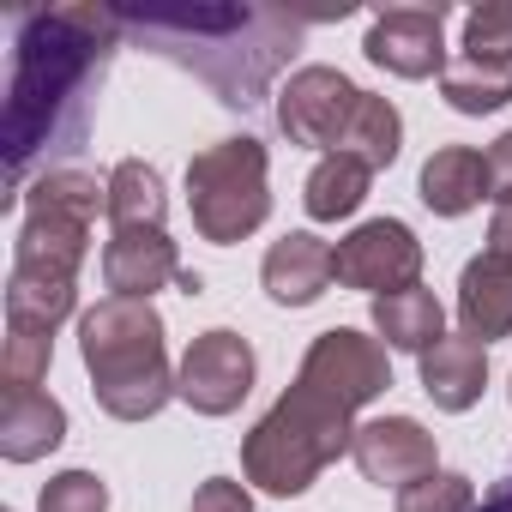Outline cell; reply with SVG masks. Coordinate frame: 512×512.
<instances>
[{
  "label": "cell",
  "instance_id": "obj_30",
  "mask_svg": "<svg viewBox=\"0 0 512 512\" xmlns=\"http://www.w3.org/2000/svg\"><path fill=\"white\" fill-rule=\"evenodd\" d=\"M488 199L494 205H512V127L488 145Z\"/></svg>",
  "mask_w": 512,
  "mask_h": 512
},
{
  "label": "cell",
  "instance_id": "obj_8",
  "mask_svg": "<svg viewBox=\"0 0 512 512\" xmlns=\"http://www.w3.org/2000/svg\"><path fill=\"white\" fill-rule=\"evenodd\" d=\"M253 392V350L241 332L217 326V332H199L175 368V398L199 416H229L241 410V398Z\"/></svg>",
  "mask_w": 512,
  "mask_h": 512
},
{
  "label": "cell",
  "instance_id": "obj_14",
  "mask_svg": "<svg viewBox=\"0 0 512 512\" xmlns=\"http://www.w3.org/2000/svg\"><path fill=\"white\" fill-rule=\"evenodd\" d=\"M181 260H175V241L163 229H115L103 247V284L127 302H151V290L175 284Z\"/></svg>",
  "mask_w": 512,
  "mask_h": 512
},
{
  "label": "cell",
  "instance_id": "obj_29",
  "mask_svg": "<svg viewBox=\"0 0 512 512\" xmlns=\"http://www.w3.org/2000/svg\"><path fill=\"white\" fill-rule=\"evenodd\" d=\"M193 512H253V494L241 482H229V476H211V482H199Z\"/></svg>",
  "mask_w": 512,
  "mask_h": 512
},
{
  "label": "cell",
  "instance_id": "obj_11",
  "mask_svg": "<svg viewBox=\"0 0 512 512\" xmlns=\"http://www.w3.org/2000/svg\"><path fill=\"white\" fill-rule=\"evenodd\" d=\"M350 458L368 482L380 488H410L422 476H434L440 452H434V434L416 422V416H374V422H356V440H350Z\"/></svg>",
  "mask_w": 512,
  "mask_h": 512
},
{
  "label": "cell",
  "instance_id": "obj_9",
  "mask_svg": "<svg viewBox=\"0 0 512 512\" xmlns=\"http://www.w3.org/2000/svg\"><path fill=\"white\" fill-rule=\"evenodd\" d=\"M356 103H362V91L338 67H302L278 91V127L290 133V145L338 151L344 133H350V121H356Z\"/></svg>",
  "mask_w": 512,
  "mask_h": 512
},
{
  "label": "cell",
  "instance_id": "obj_15",
  "mask_svg": "<svg viewBox=\"0 0 512 512\" xmlns=\"http://www.w3.org/2000/svg\"><path fill=\"white\" fill-rule=\"evenodd\" d=\"M458 326L476 344H494L512 332V266L494 253H476L458 278Z\"/></svg>",
  "mask_w": 512,
  "mask_h": 512
},
{
  "label": "cell",
  "instance_id": "obj_2",
  "mask_svg": "<svg viewBox=\"0 0 512 512\" xmlns=\"http://www.w3.org/2000/svg\"><path fill=\"white\" fill-rule=\"evenodd\" d=\"M115 19L151 55L205 79L229 109H253L266 97V85L296 55L308 25L272 7H121Z\"/></svg>",
  "mask_w": 512,
  "mask_h": 512
},
{
  "label": "cell",
  "instance_id": "obj_26",
  "mask_svg": "<svg viewBox=\"0 0 512 512\" xmlns=\"http://www.w3.org/2000/svg\"><path fill=\"white\" fill-rule=\"evenodd\" d=\"M464 55L512 67V0H488V7L464 13Z\"/></svg>",
  "mask_w": 512,
  "mask_h": 512
},
{
  "label": "cell",
  "instance_id": "obj_21",
  "mask_svg": "<svg viewBox=\"0 0 512 512\" xmlns=\"http://www.w3.org/2000/svg\"><path fill=\"white\" fill-rule=\"evenodd\" d=\"M73 302H79V284H67V278H43V272H19V266L7 278V326H19V332L55 338V326L73 314Z\"/></svg>",
  "mask_w": 512,
  "mask_h": 512
},
{
  "label": "cell",
  "instance_id": "obj_6",
  "mask_svg": "<svg viewBox=\"0 0 512 512\" xmlns=\"http://www.w3.org/2000/svg\"><path fill=\"white\" fill-rule=\"evenodd\" d=\"M266 145L260 139H217L205 151H193L187 163V211L199 241L235 247L241 235H253L272 217V187H266Z\"/></svg>",
  "mask_w": 512,
  "mask_h": 512
},
{
  "label": "cell",
  "instance_id": "obj_24",
  "mask_svg": "<svg viewBox=\"0 0 512 512\" xmlns=\"http://www.w3.org/2000/svg\"><path fill=\"white\" fill-rule=\"evenodd\" d=\"M398 145H404V115H398L386 97H368V91H362L356 121H350V133H344V145H338V151L362 157L368 169H386V163L398 157Z\"/></svg>",
  "mask_w": 512,
  "mask_h": 512
},
{
  "label": "cell",
  "instance_id": "obj_27",
  "mask_svg": "<svg viewBox=\"0 0 512 512\" xmlns=\"http://www.w3.org/2000/svg\"><path fill=\"white\" fill-rule=\"evenodd\" d=\"M398 512H476V488L458 470H434L398 494Z\"/></svg>",
  "mask_w": 512,
  "mask_h": 512
},
{
  "label": "cell",
  "instance_id": "obj_18",
  "mask_svg": "<svg viewBox=\"0 0 512 512\" xmlns=\"http://www.w3.org/2000/svg\"><path fill=\"white\" fill-rule=\"evenodd\" d=\"M67 440V410L49 398V392H25V398H7L0 410V452L13 464H37L43 452H55Z\"/></svg>",
  "mask_w": 512,
  "mask_h": 512
},
{
  "label": "cell",
  "instance_id": "obj_5",
  "mask_svg": "<svg viewBox=\"0 0 512 512\" xmlns=\"http://www.w3.org/2000/svg\"><path fill=\"white\" fill-rule=\"evenodd\" d=\"M97 211H109V187H97V175H85V169H43V181L25 193V229L13 241V266L79 284Z\"/></svg>",
  "mask_w": 512,
  "mask_h": 512
},
{
  "label": "cell",
  "instance_id": "obj_22",
  "mask_svg": "<svg viewBox=\"0 0 512 512\" xmlns=\"http://www.w3.org/2000/svg\"><path fill=\"white\" fill-rule=\"evenodd\" d=\"M169 217V193H163V175L139 157L115 163L109 175V223L115 229H163Z\"/></svg>",
  "mask_w": 512,
  "mask_h": 512
},
{
  "label": "cell",
  "instance_id": "obj_25",
  "mask_svg": "<svg viewBox=\"0 0 512 512\" xmlns=\"http://www.w3.org/2000/svg\"><path fill=\"white\" fill-rule=\"evenodd\" d=\"M49 362H55V338H49V332H19V326H7V356H0V386H7V398L37 392L43 374H49Z\"/></svg>",
  "mask_w": 512,
  "mask_h": 512
},
{
  "label": "cell",
  "instance_id": "obj_23",
  "mask_svg": "<svg viewBox=\"0 0 512 512\" xmlns=\"http://www.w3.org/2000/svg\"><path fill=\"white\" fill-rule=\"evenodd\" d=\"M440 97H446L458 115H494V109L512 103V67L458 55V61H446V73H440Z\"/></svg>",
  "mask_w": 512,
  "mask_h": 512
},
{
  "label": "cell",
  "instance_id": "obj_7",
  "mask_svg": "<svg viewBox=\"0 0 512 512\" xmlns=\"http://www.w3.org/2000/svg\"><path fill=\"white\" fill-rule=\"evenodd\" d=\"M332 260H338L344 290H368L380 302V296H398V290H410L422 278V241L410 235V223L374 217V223H362V229H350L338 241Z\"/></svg>",
  "mask_w": 512,
  "mask_h": 512
},
{
  "label": "cell",
  "instance_id": "obj_28",
  "mask_svg": "<svg viewBox=\"0 0 512 512\" xmlns=\"http://www.w3.org/2000/svg\"><path fill=\"white\" fill-rule=\"evenodd\" d=\"M37 506L43 512H109V488L91 470H61V476L43 482V500Z\"/></svg>",
  "mask_w": 512,
  "mask_h": 512
},
{
  "label": "cell",
  "instance_id": "obj_20",
  "mask_svg": "<svg viewBox=\"0 0 512 512\" xmlns=\"http://www.w3.org/2000/svg\"><path fill=\"white\" fill-rule=\"evenodd\" d=\"M368 181H374V169H368L362 157H350V151H326V157L314 163V175H308L302 205H308L314 223H338V217H350V211L368 199Z\"/></svg>",
  "mask_w": 512,
  "mask_h": 512
},
{
  "label": "cell",
  "instance_id": "obj_17",
  "mask_svg": "<svg viewBox=\"0 0 512 512\" xmlns=\"http://www.w3.org/2000/svg\"><path fill=\"white\" fill-rule=\"evenodd\" d=\"M488 199V157L470 145H440L422 163V205L434 217H464Z\"/></svg>",
  "mask_w": 512,
  "mask_h": 512
},
{
  "label": "cell",
  "instance_id": "obj_16",
  "mask_svg": "<svg viewBox=\"0 0 512 512\" xmlns=\"http://www.w3.org/2000/svg\"><path fill=\"white\" fill-rule=\"evenodd\" d=\"M482 380H488V356L476 338L464 332H446L428 356H422V392L434 398V410H470L482 398Z\"/></svg>",
  "mask_w": 512,
  "mask_h": 512
},
{
  "label": "cell",
  "instance_id": "obj_3",
  "mask_svg": "<svg viewBox=\"0 0 512 512\" xmlns=\"http://www.w3.org/2000/svg\"><path fill=\"white\" fill-rule=\"evenodd\" d=\"M356 440V410L344 398H332L320 380L296 374L290 392L253 422V434L241 440V476L266 494H308L320 482L326 464H338Z\"/></svg>",
  "mask_w": 512,
  "mask_h": 512
},
{
  "label": "cell",
  "instance_id": "obj_4",
  "mask_svg": "<svg viewBox=\"0 0 512 512\" xmlns=\"http://www.w3.org/2000/svg\"><path fill=\"white\" fill-rule=\"evenodd\" d=\"M79 356L91 368V392L115 422H151L175 398V368L163 350V314L151 302L103 296L79 320Z\"/></svg>",
  "mask_w": 512,
  "mask_h": 512
},
{
  "label": "cell",
  "instance_id": "obj_32",
  "mask_svg": "<svg viewBox=\"0 0 512 512\" xmlns=\"http://www.w3.org/2000/svg\"><path fill=\"white\" fill-rule=\"evenodd\" d=\"M476 512H512V476H500V482L476 500Z\"/></svg>",
  "mask_w": 512,
  "mask_h": 512
},
{
  "label": "cell",
  "instance_id": "obj_13",
  "mask_svg": "<svg viewBox=\"0 0 512 512\" xmlns=\"http://www.w3.org/2000/svg\"><path fill=\"white\" fill-rule=\"evenodd\" d=\"M332 241H320V235H308V229H290L284 241H272V253H266V266H260V278H266V296L278 302V308H308V302H320L326 290H332V278H338V260H332Z\"/></svg>",
  "mask_w": 512,
  "mask_h": 512
},
{
  "label": "cell",
  "instance_id": "obj_1",
  "mask_svg": "<svg viewBox=\"0 0 512 512\" xmlns=\"http://www.w3.org/2000/svg\"><path fill=\"white\" fill-rule=\"evenodd\" d=\"M121 43L115 7H43L13 19V85H7V205L25 199V175L91 133L103 67Z\"/></svg>",
  "mask_w": 512,
  "mask_h": 512
},
{
  "label": "cell",
  "instance_id": "obj_19",
  "mask_svg": "<svg viewBox=\"0 0 512 512\" xmlns=\"http://www.w3.org/2000/svg\"><path fill=\"white\" fill-rule=\"evenodd\" d=\"M374 332L392 344V350H416L428 356L440 338H446V308L434 302V290H398V296H380L374 302Z\"/></svg>",
  "mask_w": 512,
  "mask_h": 512
},
{
  "label": "cell",
  "instance_id": "obj_31",
  "mask_svg": "<svg viewBox=\"0 0 512 512\" xmlns=\"http://www.w3.org/2000/svg\"><path fill=\"white\" fill-rule=\"evenodd\" d=\"M488 253L512 266V205H500V211H494V223H488Z\"/></svg>",
  "mask_w": 512,
  "mask_h": 512
},
{
  "label": "cell",
  "instance_id": "obj_12",
  "mask_svg": "<svg viewBox=\"0 0 512 512\" xmlns=\"http://www.w3.org/2000/svg\"><path fill=\"white\" fill-rule=\"evenodd\" d=\"M446 7H386L374 25H368V61L386 67L392 79H428V73H446Z\"/></svg>",
  "mask_w": 512,
  "mask_h": 512
},
{
  "label": "cell",
  "instance_id": "obj_10",
  "mask_svg": "<svg viewBox=\"0 0 512 512\" xmlns=\"http://www.w3.org/2000/svg\"><path fill=\"white\" fill-rule=\"evenodd\" d=\"M302 374L320 380V386H326L332 398H344L350 410L374 404V398L392 386L386 344L368 338V332H356V326H332V332H320V338L308 344V356H302Z\"/></svg>",
  "mask_w": 512,
  "mask_h": 512
}]
</instances>
